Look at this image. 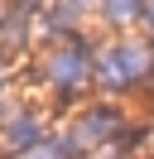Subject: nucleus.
<instances>
[{"label":"nucleus","instance_id":"nucleus-1","mask_svg":"<svg viewBox=\"0 0 154 159\" xmlns=\"http://www.w3.org/2000/svg\"><path fill=\"white\" fill-rule=\"evenodd\" d=\"M87 68H92V63H87L82 48H58L53 58H48V77H53V87H63V92H72L77 82L87 77Z\"/></svg>","mask_w":154,"mask_h":159},{"label":"nucleus","instance_id":"nucleus-2","mask_svg":"<svg viewBox=\"0 0 154 159\" xmlns=\"http://www.w3.org/2000/svg\"><path fill=\"white\" fill-rule=\"evenodd\" d=\"M116 53V63H120V72H125V82H140V77H149V48L144 43H120V48H111Z\"/></svg>","mask_w":154,"mask_h":159},{"label":"nucleus","instance_id":"nucleus-3","mask_svg":"<svg viewBox=\"0 0 154 159\" xmlns=\"http://www.w3.org/2000/svg\"><path fill=\"white\" fill-rule=\"evenodd\" d=\"M34 140H38V125L29 120V111H19V116L10 120V145L15 149H34Z\"/></svg>","mask_w":154,"mask_h":159}]
</instances>
